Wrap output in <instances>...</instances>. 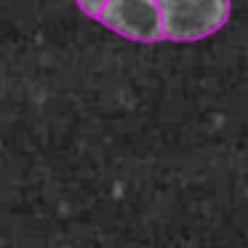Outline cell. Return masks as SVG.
I'll return each mask as SVG.
<instances>
[{
    "mask_svg": "<svg viewBox=\"0 0 248 248\" xmlns=\"http://www.w3.org/2000/svg\"><path fill=\"white\" fill-rule=\"evenodd\" d=\"M78 8H80L83 14H88L91 19H99V14H102V8L107 6V0H75Z\"/></svg>",
    "mask_w": 248,
    "mask_h": 248,
    "instance_id": "obj_3",
    "label": "cell"
},
{
    "mask_svg": "<svg viewBox=\"0 0 248 248\" xmlns=\"http://www.w3.org/2000/svg\"><path fill=\"white\" fill-rule=\"evenodd\" d=\"M163 35L173 43H195L219 32L230 19V0H157Z\"/></svg>",
    "mask_w": 248,
    "mask_h": 248,
    "instance_id": "obj_1",
    "label": "cell"
},
{
    "mask_svg": "<svg viewBox=\"0 0 248 248\" xmlns=\"http://www.w3.org/2000/svg\"><path fill=\"white\" fill-rule=\"evenodd\" d=\"M99 22L136 43H157L166 38L157 0H107Z\"/></svg>",
    "mask_w": 248,
    "mask_h": 248,
    "instance_id": "obj_2",
    "label": "cell"
}]
</instances>
